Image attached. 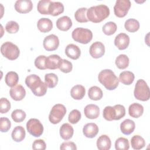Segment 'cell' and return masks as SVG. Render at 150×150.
Instances as JSON below:
<instances>
[{"mask_svg":"<svg viewBox=\"0 0 150 150\" xmlns=\"http://www.w3.org/2000/svg\"><path fill=\"white\" fill-rule=\"evenodd\" d=\"M25 84L36 96H43L47 92V85L36 74L28 76L25 79Z\"/></svg>","mask_w":150,"mask_h":150,"instance_id":"6da1fadb","label":"cell"},{"mask_svg":"<svg viewBox=\"0 0 150 150\" xmlns=\"http://www.w3.org/2000/svg\"><path fill=\"white\" fill-rule=\"evenodd\" d=\"M110 15L109 8L103 4L93 6L87 11V17L88 21L93 23H99L106 19Z\"/></svg>","mask_w":150,"mask_h":150,"instance_id":"7a4b0ae2","label":"cell"},{"mask_svg":"<svg viewBox=\"0 0 150 150\" xmlns=\"http://www.w3.org/2000/svg\"><path fill=\"white\" fill-rule=\"evenodd\" d=\"M98 79L100 83L108 90L115 89L119 84V80L112 70L104 69L101 70L98 75Z\"/></svg>","mask_w":150,"mask_h":150,"instance_id":"3957f363","label":"cell"},{"mask_svg":"<svg viewBox=\"0 0 150 150\" xmlns=\"http://www.w3.org/2000/svg\"><path fill=\"white\" fill-rule=\"evenodd\" d=\"M134 95L136 99L140 101H146L149 99V88L144 80L139 79L137 81L134 91Z\"/></svg>","mask_w":150,"mask_h":150,"instance_id":"277c9868","label":"cell"},{"mask_svg":"<svg viewBox=\"0 0 150 150\" xmlns=\"http://www.w3.org/2000/svg\"><path fill=\"white\" fill-rule=\"evenodd\" d=\"M73 39L81 44H87L93 39V33L88 29L83 28H76L71 33Z\"/></svg>","mask_w":150,"mask_h":150,"instance_id":"5b68a950","label":"cell"},{"mask_svg":"<svg viewBox=\"0 0 150 150\" xmlns=\"http://www.w3.org/2000/svg\"><path fill=\"white\" fill-rule=\"evenodd\" d=\"M1 54L10 60L16 59L20 54L19 47L11 42L4 43L1 47Z\"/></svg>","mask_w":150,"mask_h":150,"instance_id":"8992f818","label":"cell"},{"mask_svg":"<svg viewBox=\"0 0 150 150\" xmlns=\"http://www.w3.org/2000/svg\"><path fill=\"white\" fill-rule=\"evenodd\" d=\"M66 113V108L65 106L61 104H57L53 106L49 115V121L56 124L59 123Z\"/></svg>","mask_w":150,"mask_h":150,"instance_id":"52a82bcc","label":"cell"},{"mask_svg":"<svg viewBox=\"0 0 150 150\" xmlns=\"http://www.w3.org/2000/svg\"><path fill=\"white\" fill-rule=\"evenodd\" d=\"M28 132L35 137H39L43 132V126L40 121L36 118H30L26 123Z\"/></svg>","mask_w":150,"mask_h":150,"instance_id":"ba28073f","label":"cell"},{"mask_svg":"<svg viewBox=\"0 0 150 150\" xmlns=\"http://www.w3.org/2000/svg\"><path fill=\"white\" fill-rule=\"evenodd\" d=\"M131 5L129 0H117L114 6L115 15L118 18L124 17L127 14Z\"/></svg>","mask_w":150,"mask_h":150,"instance_id":"9c48e42d","label":"cell"},{"mask_svg":"<svg viewBox=\"0 0 150 150\" xmlns=\"http://www.w3.org/2000/svg\"><path fill=\"white\" fill-rule=\"evenodd\" d=\"M43 47L47 51H54L56 50L59 46V39L58 37L51 34L46 36L43 42Z\"/></svg>","mask_w":150,"mask_h":150,"instance_id":"30bf717a","label":"cell"},{"mask_svg":"<svg viewBox=\"0 0 150 150\" xmlns=\"http://www.w3.org/2000/svg\"><path fill=\"white\" fill-rule=\"evenodd\" d=\"M90 54L94 59L101 57L105 53V47L101 42H95L90 47Z\"/></svg>","mask_w":150,"mask_h":150,"instance_id":"8fae6325","label":"cell"},{"mask_svg":"<svg viewBox=\"0 0 150 150\" xmlns=\"http://www.w3.org/2000/svg\"><path fill=\"white\" fill-rule=\"evenodd\" d=\"M15 9L19 13H26L32 11L33 4L30 0H17L15 3Z\"/></svg>","mask_w":150,"mask_h":150,"instance_id":"7c38bea8","label":"cell"},{"mask_svg":"<svg viewBox=\"0 0 150 150\" xmlns=\"http://www.w3.org/2000/svg\"><path fill=\"white\" fill-rule=\"evenodd\" d=\"M129 44V37L124 33H120L117 35L114 39L115 46L120 50L127 49Z\"/></svg>","mask_w":150,"mask_h":150,"instance_id":"4fadbf2b","label":"cell"},{"mask_svg":"<svg viewBox=\"0 0 150 150\" xmlns=\"http://www.w3.org/2000/svg\"><path fill=\"white\" fill-rule=\"evenodd\" d=\"M9 94L11 97L15 101H21L25 97L26 91L22 85L16 84L11 87Z\"/></svg>","mask_w":150,"mask_h":150,"instance_id":"5bb4252c","label":"cell"},{"mask_svg":"<svg viewBox=\"0 0 150 150\" xmlns=\"http://www.w3.org/2000/svg\"><path fill=\"white\" fill-rule=\"evenodd\" d=\"M84 113L87 118L96 119L100 115V108L96 104H88L84 108Z\"/></svg>","mask_w":150,"mask_h":150,"instance_id":"9a60e30c","label":"cell"},{"mask_svg":"<svg viewBox=\"0 0 150 150\" xmlns=\"http://www.w3.org/2000/svg\"><path fill=\"white\" fill-rule=\"evenodd\" d=\"M98 127L93 122L86 124L83 128V132L84 136L87 138H93L95 137L98 132Z\"/></svg>","mask_w":150,"mask_h":150,"instance_id":"2e32d148","label":"cell"},{"mask_svg":"<svg viewBox=\"0 0 150 150\" xmlns=\"http://www.w3.org/2000/svg\"><path fill=\"white\" fill-rule=\"evenodd\" d=\"M65 53L68 57L76 60L80 57L81 50L78 46L74 44H69L66 47Z\"/></svg>","mask_w":150,"mask_h":150,"instance_id":"e0dca14e","label":"cell"},{"mask_svg":"<svg viewBox=\"0 0 150 150\" xmlns=\"http://www.w3.org/2000/svg\"><path fill=\"white\" fill-rule=\"evenodd\" d=\"M37 27L41 32L46 33L52 29L53 23L49 18H42L39 19L38 21Z\"/></svg>","mask_w":150,"mask_h":150,"instance_id":"ac0fdd59","label":"cell"},{"mask_svg":"<svg viewBox=\"0 0 150 150\" xmlns=\"http://www.w3.org/2000/svg\"><path fill=\"white\" fill-rule=\"evenodd\" d=\"M56 26L60 30L67 31L72 26V21L68 16H63L57 19Z\"/></svg>","mask_w":150,"mask_h":150,"instance_id":"d6986e66","label":"cell"},{"mask_svg":"<svg viewBox=\"0 0 150 150\" xmlns=\"http://www.w3.org/2000/svg\"><path fill=\"white\" fill-rule=\"evenodd\" d=\"M60 135L64 140H69L72 138L74 133L73 127L69 123H64L60 128Z\"/></svg>","mask_w":150,"mask_h":150,"instance_id":"ffe728a7","label":"cell"},{"mask_svg":"<svg viewBox=\"0 0 150 150\" xmlns=\"http://www.w3.org/2000/svg\"><path fill=\"white\" fill-rule=\"evenodd\" d=\"M135 128V124L133 120L126 119L120 124V129L124 135H129L133 132Z\"/></svg>","mask_w":150,"mask_h":150,"instance_id":"44dd1931","label":"cell"},{"mask_svg":"<svg viewBox=\"0 0 150 150\" xmlns=\"http://www.w3.org/2000/svg\"><path fill=\"white\" fill-rule=\"evenodd\" d=\"M61 57L57 54H51L46 57V67L50 70H55L59 68V64Z\"/></svg>","mask_w":150,"mask_h":150,"instance_id":"7402d4cb","label":"cell"},{"mask_svg":"<svg viewBox=\"0 0 150 150\" xmlns=\"http://www.w3.org/2000/svg\"><path fill=\"white\" fill-rule=\"evenodd\" d=\"M97 147L99 150H108L111 146V141L107 135H101L97 140Z\"/></svg>","mask_w":150,"mask_h":150,"instance_id":"603a6c76","label":"cell"},{"mask_svg":"<svg viewBox=\"0 0 150 150\" xmlns=\"http://www.w3.org/2000/svg\"><path fill=\"white\" fill-rule=\"evenodd\" d=\"M144 112V107L143 106L137 103L131 104L128 108V113L129 115L133 118H139L140 117Z\"/></svg>","mask_w":150,"mask_h":150,"instance_id":"cb8c5ba5","label":"cell"},{"mask_svg":"<svg viewBox=\"0 0 150 150\" xmlns=\"http://www.w3.org/2000/svg\"><path fill=\"white\" fill-rule=\"evenodd\" d=\"M86 94V89L82 85L77 84L73 86L70 90V95L71 97L75 100L82 99Z\"/></svg>","mask_w":150,"mask_h":150,"instance_id":"d4e9b609","label":"cell"},{"mask_svg":"<svg viewBox=\"0 0 150 150\" xmlns=\"http://www.w3.org/2000/svg\"><path fill=\"white\" fill-rule=\"evenodd\" d=\"M26 136V132L22 126H16L12 130L11 137L12 139L17 142L23 141Z\"/></svg>","mask_w":150,"mask_h":150,"instance_id":"484cf974","label":"cell"},{"mask_svg":"<svg viewBox=\"0 0 150 150\" xmlns=\"http://www.w3.org/2000/svg\"><path fill=\"white\" fill-rule=\"evenodd\" d=\"M64 12V6L60 2H53L51 3L49 8V13L52 16H57Z\"/></svg>","mask_w":150,"mask_h":150,"instance_id":"4316f807","label":"cell"},{"mask_svg":"<svg viewBox=\"0 0 150 150\" xmlns=\"http://www.w3.org/2000/svg\"><path fill=\"white\" fill-rule=\"evenodd\" d=\"M135 79L134 73L130 71H124L120 74L119 81L125 85L131 84Z\"/></svg>","mask_w":150,"mask_h":150,"instance_id":"83f0119b","label":"cell"},{"mask_svg":"<svg viewBox=\"0 0 150 150\" xmlns=\"http://www.w3.org/2000/svg\"><path fill=\"white\" fill-rule=\"evenodd\" d=\"M18 81H19V76L17 74V73L15 71H9L5 75V81L8 86L12 87L17 84Z\"/></svg>","mask_w":150,"mask_h":150,"instance_id":"f1b7e54d","label":"cell"},{"mask_svg":"<svg viewBox=\"0 0 150 150\" xmlns=\"http://www.w3.org/2000/svg\"><path fill=\"white\" fill-rule=\"evenodd\" d=\"M131 144L134 149L139 150L145 146V141L141 136L135 135L131 139Z\"/></svg>","mask_w":150,"mask_h":150,"instance_id":"f546056e","label":"cell"},{"mask_svg":"<svg viewBox=\"0 0 150 150\" xmlns=\"http://www.w3.org/2000/svg\"><path fill=\"white\" fill-rule=\"evenodd\" d=\"M103 91L101 89L97 86L91 87L88 91V96L89 98L92 100H100L103 97Z\"/></svg>","mask_w":150,"mask_h":150,"instance_id":"4dcf8cb0","label":"cell"},{"mask_svg":"<svg viewBox=\"0 0 150 150\" xmlns=\"http://www.w3.org/2000/svg\"><path fill=\"white\" fill-rule=\"evenodd\" d=\"M139 22L137 19L133 18L127 19L124 23L125 29L129 32H137L139 29Z\"/></svg>","mask_w":150,"mask_h":150,"instance_id":"1f68e13d","label":"cell"},{"mask_svg":"<svg viewBox=\"0 0 150 150\" xmlns=\"http://www.w3.org/2000/svg\"><path fill=\"white\" fill-rule=\"evenodd\" d=\"M129 63L128 57L124 54H121L116 57L115 63L120 69H125L128 67Z\"/></svg>","mask_w":150,"mask_h":150,"instance_id":"d6a6232c","label":"cell"},{"mask_svg":"<svg viewBox=\"0 0 150 150\" xmlns=\"http://www.w3.org/2000/svg\"><path fill=\"white\" fill-rule=\"evenodd\" d=\"M87 8H79L74 13V17L76 20L78 22L80 23H84L87 22L88 21L87 17Z\"/></svg>","mask_w":150,"mask_h":150,"instance_id":"836d02e7","label":"cell"},{"mask_svg":"<svg viewBox=\"0 0 150 150\" xmlns=\"http://www.w3.org/2000/svg\"><path fill=\"white\" fill-rule=\"evenodd\" d=\"M103 115L104 118L107 121H111L112 120H116V111L114 107H105L103 110Z\"/></svg>","mask_w":150,"mask_h":150,"instance_id":"e575fe53","label":"cell"},{"mask_svg":"<svg viewBox=\"0 0 150 150\" xmlns=\"http://www.w3.org/2000/svg\"><path fill=\"white\" fill-rule=\"evenodd\" d=\"M45 81L47 87L54 88L58 83V77L54 73H47L45 76Z\"/></svg>","mask_w":150,"mask_h":150,"instance_id":"d590c367","label":"cell"},{"mask_svg":"<svg viewBox=\"0 0 150 150\" xmlns=\"http://www.w3.org/2000/svg\"><path fill=\"white\" fill-rule=\"evenodd\" d=\"M51 3L50 0H40L38 2L37 5V9L38 12L42 15H49V8Z\"/></svg>","mask_w":150,"mask_h":150,"instance_id":"8d00e7d4","label":"cell"},{"mask_svg":"<svg viewBox=\"0 0 150 150\" xmlns=\"http://www.w3.org/2000/svg\"><path fill=\"white\" fill-rule=\"evenodd\" d=\"M117 26L116 23L114 22H108L105 23L102 28V30L103 33L108 36L113 35L117 30Z\"/></svg>","mask_w":150,"mask_h":150,"instance_id":"74e56055","label":"cell"},{"mask_svg":"<svg viewBox=\"0 0 150 150\" xmlns=\"http://www.w3.org/2000/svg\"><path fill=\"white\" fill-rule=\"evenodd\" d=\"M115 148L117 150H128L129 148L128 139L124 137L118 138L115 142Z\"/></svg>","mask_w":150,"mask_h":150,"instance_id":"f35d334b","label":"cell"},{"mask_svg":"<svg viewBox=\"0 0 150 150\" xmlns=\"http://www.w3.org/2000/svg\"><path fill=\"white\" fill-rule=\"evenodd\" d=\"M26 113L21 109H16L12 112L11 117L15 122H21L26 118Z\"/></svg>","mask_w":150,"mask_h":150,"instance_id":"ab89813d","label":"cell"},{"mask_svg":"<svg viewBox=\"0 0 150 150\" xmlns=\"http://www.w3.org/2000/svg\"><path fill=\"white\" fill-rule=\"evenodd\" d=\"M59 69L63 73H68L72 70L73 64L71 62L66 59H61L59 64Z\"/></svg>","mask_w":150,"mask_h":150,"instance_id":"60d3db41","label":"cell"},{"mask_svg":"<svg viewBox=\"0 0 150 150\" xmlns=\"http://www.w3.org/2000/svg\"><path fill=\"white\" fill-rule=\"evenodd\" d=\"M81 112L78 110H73L69 114L68 120L73 124H77L81 119Z\"/></svg>","mask_w":150,"mask_h":150,"instance_id":"b9f144b4","label":"cell"},{"mask_svg":"<svg viewBox=\"0 0 150 150\" xmlns=\"http://www.w3.org/2000/svg\"><path fill=\"white\" fill-rule=\"evenodd\" d=\"M19 29V24L14 21H10L8 22L5 25V30H6L7 32L11 34L18 32Z\"/></svg>","mask_w":150,"mask_h":150,"instance_id":"7bdbcfd3","label":"cell"},{"mask_svg":"<svg viewBox=\"0 0 150 150\" xmlns=\"http://www.w3.org/2000/svg\"><path fill=\"white\" fill-rule=\"evenodd\" d=\"M46 57L45 55H40L38 56L35 60V66L36 68L40 70L46 69Z\"/></svg>","mask_w":150,"mask_h":150,"instance_id":"ee69618b","label":"cell"},{"mask_svg":"<svg viewBox=\"0 0 150 150\" xmlns=\"http://www.w3.org/2000/svg\"><path fill=\"white\" fill-rule=\"evenodd\" d=\"M11 109V103L6 98H1L0 100V112L1 114L8 112Z\"/></svg>","mask_w":150,"mask_h":150,"instance_id":"f6af8a7d","label":"cell"},{"mask_svg":"<svg viewBox=\"0 0 150 150\" xmlns=\"http://www.w3.org/2000/svg\"><path fill=\"white\" fill-rule=\"evenodd\" d=\"M11 127V122L6 117H1L0 119V129L2 132H6Z\"/></svg>","mask_w":150,"mask_h":150,"instance_id":"bcb514c9","label":"cell"},{"mask_svg":"<svg viewBox=\"0 0 150 150\" xmlns=\"http://www.w3.org/2000/svg\"><path fill=\"white\" fill-rule=\"evenodd\" d=\"M116 111V120H119L123 118L125 115V108L124 105L117 104L114 106Z\"/></svg>","mask_w":150,"mask_h":150,"instance_id":"7dc6e473","label":"cell"},{"mask_svg":"<svg viewBox=\"0 0 150 150\" xmlns=\"http://www.w3.org/2000/svg\"><path fill=\"white\" fill-rule=\"evenodd\" d=\"M46 148V144L43 139H36L32 144V149L34 150H45Z\"/></svg>","mask_w":150,"mask_h":150,"instance_id":"c3c4849f","label":"cell"},{"mask_svg":"<svg viewBox=\"0 0 150 150\" xmlns=\"http://www.w3.org/2000/svg\"><path fill=\"white\" fill-rule=\"evenodd\" d=\"M60 149L62 150L69 149V150H76L77 146L73 142H63L60 146Z\"/></svg>","mask_w":150,"mask_h":150,"instance_id":"681fc988","label":"cell"}]
</instances>
